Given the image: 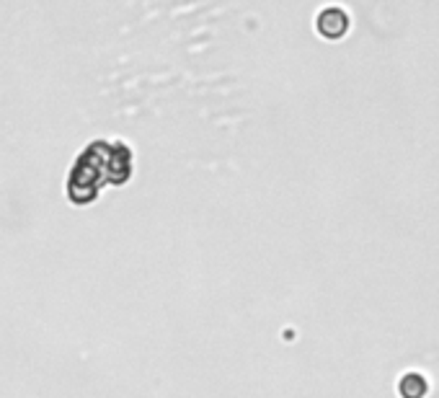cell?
<instances>
[{
    "label": "cell",
    "mask_w": 439,
    "mask_h": 398,
    "mask_svg": "<svg viewBox=\"0 0 439 398\" xmlns=\"http://www.w3.org/2000/svg\"><path fill=\"white\" fill-rule=\"evenodd\" d=\"M318 29H321V34L328 36V39H338V36L346 34V29H349V19L341 8H326L321 19H318Z\"/></svg>",
    "instance_id": "cell-1"
},
{
    "label": "cell",
    "mask_w": 439,
    "mask_h": 398,
    "mask_svg": "<svg viewBox=\"0 0 439 398\" xmlns=\"http://www.w3.org/2000/svg\"><path fill=\"white\" fill-rule=\"evenodd\" d=\"M398 393L400 398H424L429 393V380L421 372H405L398 380Z\"/></svg>",
    "instance_id": "cell-2"
}]
</instances>
